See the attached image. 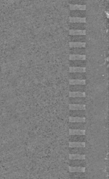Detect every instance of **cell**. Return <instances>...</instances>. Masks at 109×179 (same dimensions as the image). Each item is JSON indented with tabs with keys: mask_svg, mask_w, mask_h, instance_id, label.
I'll list each match as a JSON object with an SVG mask.
<instances>
[{
	"mask_svg": "<svg viewBox=\"0 0 109 179\" xmlns=\"http://www.w3.org/2000/svg\"><path fill=\"white\" fill-rule=\"evenodd\" d=\"M68 40L70 43H86L87 42V36L85 34L82 35H72L68 36Z\"/></svg>",
	"mask_w": 109,
	"mask_h": 179,
	"instance_id": "obj_1",
	"label": "cell"
},
{
	"mask_svg": "<svg viewBox=\"0 0 109 179\" xmlns=\"http://www.w3.org/2000/svg\"><path fill=\"white\" fill-rule=\"evenodd\" d=\"M70 17L74 18H86L87 11L86 9H72L70 11Z\"/></svg>",
	"mask_w": 109,
	"mask_h": 179,
	"instance_id": "obj_2",
	"label": "cell"
},
{
	"mask_svg": "<svg viewBox=\"0 0 109 179\" xmlns=\"http://www.w3.org/2000/svg\"><path fill=\"white\" fill-rule=\"evenodd\" d=\"M69 29L75 31H85L86 23L85 22H70L69 24Z\"/></svg>",
	"mask_w": 109,
	"mask_h": 179,
	"instance_id": "obj_3",
	"label": "cell"
},
{
	"mask_svg": "<svg viewBox=\"0 0 109 179\" xmlns=\"http://www.w3.org/2000/svg\"><path fill=\"white\" fill-rule=\"evenodd\" d=\"M69 104H80L86 105L87 100L86 97H70L68 99Z\"/></svg>",
	"mask_w": 109,
	"mask_h": 179,
	"instance_id": "obj_4",
	"label": "cell"
},
{
	"mask_svg": "<svg viewBox=\"0 0 109 179\" xmlns=\"http://www.w3.org/2000/svg\"><path fill=\"white\" fill-rule=\"evenodd\" d=\"M70 80H85L87 79L86 72H70L68 74Z\"/></svg>",
	"mask_w": 109,
	"mask_h": 179,
	"instance_id": "obj_5",
	"label": "cell"
},
{
	"mask_svg": "<svg viewBox=\"0 0 109 179\" xmlns=\"http://www.w3.org/2000/svg\"><path fill=\"white\" fill-rule=\"evenodd\" d=\"M87 60H69V67L86 68L87 66Z\"/></svg>",
	"mask_w": 109,
	"mask_h": 179,
	"instance_id": "obj_6",
	"label": "cell"
},
{
	"mask_svg": "<svg viewBox=\"0 0 109 179\" xmlns=\"http://www.w3.org/2000/svg\"><path fill=\"white\" fill-rule=\"evenodd\" d=\"M69 129H80L86 130V122L79 123V122H69L68 123Z\"/></svg>",
	"mask_w": 109,
	"mask_h": 179,
	"instance_id": "obj_7",
	"label": "cell"
},
{
	"mask_svg": "<svg viewBox=\"0 0 109 179\" xmlns=\"http://www.w3.org/2000/svg\"><path fill=\"white\" fill-rule=\"evenodd\" d=\"M69 116L70 117H74L86 118V111L85 109H82V110L70 109Z\"/></svg>",
	"mask_w": 109,
	"mask_h": 179,
	"instance_id": "obj_8",
	"label": "cell"
},
{
	"mask_svg": "<svg viewBox=\"0 0 109 179\" xmlns=\"http://www.w3.org/2000/svg\"><path fill=\"white\" fill-rule=\"evenodd\" d=\"M86 86L85 85L79 84H70L69 85V92H80L82 93H85Z\"/></svg>",
	"mask_w": 109,
	"mask_h": 179,
	"instance_id": "obj_9",
	"label": "cell"
},
{
	"mask_svg": "<svg viewBox=\"0 0 109 179\" xmlns=\"http://www.w3.org/2000/svg\"><path fill=\"white\" fill-rule=\"evenodd\" d=\"M70 55H86V47L70 48Z\"/></svg>",
	"mask_w": 109,
	"mask_h": 179,
	"instance_id": "obj_10",
	"label": "cell"
},
{
	"mask_svg": "<svg viewBox=\"0 0 109 179\" xmlns=\"http://www.w3.org/2000/svg\"><path fill=\"white\" fill-rule=\"evenodd\" d=\"M86 143L85 142L69 141L68 146L70 148H85Z\"/></svg>",
	"mask_w": 109,
	"mask_h": 179,
	"instance_id": "obj_11",
	"label": "cell"
},
{
	"mask_svg": "<svg viewBox=\"0 0 109 179\" xmlns=\"http://www.w3.org/2000/svg\"><path fill=\"white\" fill-rule=\"evenodd\" d=\"M68 171L70 172L74 173V172H80V173H84L86 172V167H72L70 166H68Z\"/></svg>",
	"mask_w": 109,
	"mask_h": 179,
	"instance_id": "obj_12",
	"label": "cell"
},
{
	"mask_svg": "<svg viewBox=\"0 0 109 179\" xmlns=\"http://www.w3.org/2000/svg\"><path fill=\"white\" fill-rule=\"evenodd\" d=\"M86 157V155H80V154H69L68 158L70 160H85Z\"/></svg>",
	"mask_w": 109,
	"mask_h": 179,
	"instance_id": "obj_13",
	"label": "cell"
},
{
	"mask_svg": "<svg viewBox=\"0 0 109 179\" xmlns=\"http://www.w3.org/2000/svg\"><path fill=\"white\" fill-rule=\"evenodd\" d=\"M68 3L71 5L85 6L87 4V0H68Z\"/></svg>",
	"mask_w": 109,
	"mask_h": 179,
	"instance_id": "obj_14",
	"label": "cell"
},
{
	"mask_svg": "<svg viewBox=\"0 0 109 179\" xmlns=\"http://www.w3.org/2000/svg\"><path fill=\"white\" fill-rule=\"evenodd\" d=\"M69 134L70 135H85L86 130L69 129Z\"/></svg>",
	"mask_w": 109,
	"mask_h": 179,
	"instance_id": "obj_15",
	"label": "cell"
},
{
	"mask_svg": "<svg viewBox=\"0 0 109 179\" xmlns=\"http://www.w3.org/2000/svg\"><path fill=\"white\" fill-rule=\"evenodd\" d=\"M70 72H86V68L80 67H70Z\"/></svg>",
	"mask_w": 109,
	"mask_h": 179,
	"instance_id": "obj_16",
	"label": "cell"
},
{
	"mask_svg": "<svg viewBox=\"0 0 109 179\" xmlns=\"http://www.w3.org/2000/svg\"><path fill=\"white\" fill-rule=\"evenodd\" d=\"M70 109L71 110H82L86 109L85 105L80 104H70Z\"/></svg>",
	"mask_w": 109,
	"mask_h": 179,
	"instance_id": "obj_17",
	"label": "cell"
},
{
	"mask_svg": "<svg viewBox=\"0 0 109 179\" xmlns=\"http://www.w3.org/2000/svg\"><path fill=\"white\" fill-rule=\"evenodd\" d=\"M69 59L70 60H86V57L84 55H70Z\"/></svg>",
	"mask_w": 109,
	"mask_h": 179,
	"instance_id": "obj_18",
	"label": "cell"
},
{
	"mask_svg": "<svg viewBox=\"0 0 109 179\" xmlns=\"http://www.w3.org/2000/svg\"><path fill=\"white\" fill-rule=\"evenodd\" d=\"M70 84L75 85V84H79V85H85L86 83L85 80H70L69 81Z\"/></svg>",
	"mask_w": 109,
	"mask_h": 179,
	"instance_id": "obj_19",
	"label": "cell"
},
{
	"mask_svg": "<svg viewBox=\"0 0 109 179\" xmlns=\"http://www.w3.org/2000/svg\"><path fill=\"white\" fill-rule=\"evenodd\" d=\"M70 97H85V93L80 92H69Z\"/></svg>",
	"mask_w": 109,
	"mask_h": 179,
	"instance_id": "obj_20",
	"label": "cell"
},
{
	"mask_svg": "<svg viewBox=\"0 0 109 179\" xmlns=\"http://www.w3.org/2000/svg\"><path fill=\"white\" fill-rule=\"evenodd\" d=\"M69 122H79V123H84L86 122L85 118H80V117H70L68 119Z\"/></svg>",
	"mask_w": 109,
	"mask_h": 179,
	"instance_id": "obj_21",
	"label": "cell"
},
{
	"mask_svg": "<svg viewBox=\"0 0 109 179\" xmlns=\"http://www.w3.org/2000/svg\"><path fill=\"white\" fill-rule=\"evenodd\" d=\"M70 48H78V47H86V43H70Z\"/></svg>",
	"mask_w": 109,
	"mask_h": 179,
	"instance_id": "obj_22",
	"label": "cell"
},
{
	"mask_svg": "<svg viewBox=\"0 0 109 179\" xmlns=\"http://www.w3.org/2000/svg\"></svg>",
	"mask_w": 109,
	"mask_h": 179,
	"instance_id": "obj_23",
	"label": "cell"
}]
</instances>
